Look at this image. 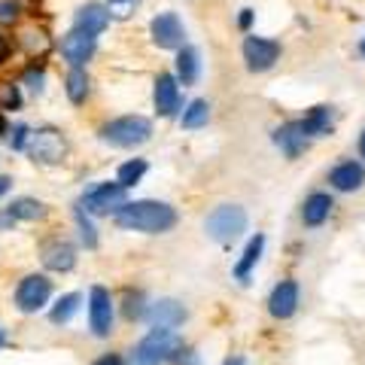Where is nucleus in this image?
<instances>
[{
  "instance_id": "37998d69",
  "label": "nucleus",
  "mask_w": 365,
  "mask_h": 365,
  "mask_svg": "<svg viewBox=\"0 0 365 365\" xmlns=\"http://www.w3.org/2000/svg\"><path fill=\"white\" fill-rule=\"evenodd\" d=\"M359 155L365 158V128H362V134H359Z\"/></svg>"
},
{
  "instance_id": "5701e85b",
  "label": "nucleus",
  "mask_w": 365,
  "mask_h": 365,
  "mask_svg": "<svg viewBox=\"0 0 365 365\" xmlns=\"http://www.w3.org/2000/svg\"><path fill=\"white\" fill-rule=\"evenodd\" d=\"M304 137H326L332 134V107H311L304 113V119H299Z\"/></svg>"
},
{
  "instance_id": "ea45409f",
  "label": "nucleus",
  "mask_w": 365,
  "mask_h": 365,
  "mask_svg": "<svg viewBox=\"0 0 365 365\" xmlns=\"http://www.w3.org/2000/svg\"><path fill=\"white\" fill-rule=\"evenodd\" d=\"M9 186H13V180H9V177H0V195H6Z\"/></svg>"
},
{
  "instance_id": "f704fd0d",
  "label": "nucleus",
  "mask_w": 365,
  "mask_h": 365,
  "mask_svg": "<svg viewBox=\"0 0 365 365\" xmlns=\"http://www.w3.org/2000/svg\"><path fill=\"white\" fill-rule=\"evenodd\" d=\"M177 365H201L198 362V353L195 350H189V347H180V353H177Z\"/></svg>"
},
{
  "instance_id": "423d86ee",
  "label": "nucleus",
  "mask_w": 365,
  "mask_h": 365,
  "mask_svg": "<svg viewBox=\"0 0 365 365\" xmlns=\"http://www.w3.org/2000/svg\"><path fill=\"white\" fill-rule=\"evenodd\" d=\"M25 150L40 165H61L67 155V140L58 128H37V131H31Z\"/></svg>"
},
{
  "instance_id": "a211bd4d",
  "label": "nucleus",
  "mask_w": 365,
  "mask_h": 365,
  "mask_svg": "<svg viewBox=\"0 0 365 365\" xmlns=\"http://www.w3.org/2000/svg\"><path fill=\"white\" fill-rule=\"evenodd\" d=\"M329 182H332L335 192H359L365 186V168L353 158H344L329 170Z\"/></svg>"
},
{
  "instance_id": "39448f33",
  "label": "nucleus",
  "mask_w": 365,
  "mask_h": 365,
  "mask_svg": "<svg viewBox=\"0 0 365 365\" xmlns=\"http://www.w3.org/2000/svg\"><path fill=\"white\" fill-rule=\"evenodd\" d=\"M125 192L128 189L119 186V182H95V186H88L83 192L76 207H83L88 216H116V210L128 201Z\"/></svg>"
},
{
  "instance_id": "f257e3e1",
  "label": "nucleus",
  "mask_w": 365,
  "mask_h": 365,
  "mask_svg": "<svg viewBox=\"0 0 365 365\" xmlns=\"http://www.w3.org/2000/svg\"><path fill=\"white\" fill-rule=\"evenodd\" d=\"M116 225L122 232H143V235H165L177 225V210L165 201H125L116 210Z\"/></svg>"
},
{
  "instance_id": "79ce46f5",
  "label": "nucleus",
  "mask_w": 365,
  "mask_h": 365,
  "mask_svg": "<svg viewBox=\"0 0 365 365\" xmlns=\"http://www.w3.org/2000/svg\"><path fill=\"white\" fill-rule=\"evenodd\" d=\"M6 344H9V338H6V329L0 326V347H6Z\"/></svg>"
},
{
  "instance_id": "c85d7f7f",
  "label": "nucleus",
  "mask_w": 365,
  "mask_h": 365,
  "mask_svg": "<svg viewBox=\"0 0 365 365\" xmlns=\"http://www.w3.org/2000/svg\"><path fill=\"white\" fill-rule=\"evenodd\" d=\"M21 88L13 86V83H0V110H21Z\"/></svg>"
},
{
  "instance_id": "f3484780",
  "label": "nucleus",
  "mask_w": 365,
  "mask_h": 365,
  "mask_svg": "<svg viewBox=\"0 0 365 365\" xmlns=\"http://www.w3.org/2000/svg\"><path fill=\"white\" fill-rule=\"evenodd\" d=\"M332 207H335V201L329 192H311V195L304 198L302 204V225L304 228H319V225H326L329 222V216H332Z\"/></svg>"
},
{
  "instance_id": "7c9ffc66",
  "label": "nucleus",
  "mask_w": 365,
  "mask_h": 365,
  "mask_svg": "<svg viewBox=\"0 0 365 365\" xmlns=\"http://www.w3.org/2000/svg\"><path fill=\"white\" fill-rule=\"evenodd\" d=\"M104 6L110 9V16L116 19H128L137 6H140V0H104Z\"/></svg>"
},
{
  "instance_id": "473e14b6",
  "label": "nucleus",
  "mask_w": 365,
  "mask_h": 365,
  "mask_svg": "<svg viewBox=\"0 0 365 365\" xmlns=\"http://www.w3.org/2000/svg\"><path fill=\"white\" fill-rule=\"evenodd\" d=\"M143 292H128L125 295V317L128 319H143Z\"/></svg>"
},
{
  "instance_id": "a19ab883",
  "label": "nucleus",
  "mask_w": 365,
  "mask_h": 365,
  "mask_svg": "<svg viewBox=\"0 0 365 365\" xmlns=\"http://www.w3.org/2000/svg\"><path fill=\"white\" fill-rule=\"evenodd\" d=\"M9 131V125H6V116H4V113H0V137H4Z\"/></svg>"
},
{
  "instance_id": "aec40b11",
  "label": "nucleus",
  "mask_w": 365,
  "mask_h": 365,
  "mask_svg": "<svg viewBox=\"0 0 365 365\" xmlns=\"http://www.w3.org/2000/svg\"><path fill=\"white\" fill-rule=\"evenodd\" d=\"M271 140L287 158H299L307 150V137H304L299 122H287V125H280V128H274Z\"/></svg>"
},
{
  "instance_id": "2f4dec72",
  "label": "nucleus",
  "mask_w": 365,
  "mask_h": 365,
  "mask_svg": "<svg viewBox=\"0 0 365 365\" xmlns=\"http://www.w3.org/2000/svg\"><path fill=\"white\" fill-rule=\"evenodd\" d=\"M19 19H21L19 0H0V25H16Z\"/></svg>"
},
{
  "instance_id": "c9c22d12",
  "label": "nucleus",
  "mask_w": 365,
  "mask_h": 365,
  "mask_svg": "<svg viewBox=\"0 0 365 365\" xmlns=\"http://www.w3.org/2000/svg\"><path fill=\"white\" fill-rule=\"evenodd\" d=\"M253 19H256V13H253V9H241V16H237V28H241V31H250V28H253Z\"/></svg>"
},
{
  "instance_id": "a18cd8bd",
  "label": "nucleus",
  "mask_w": 365,
  "mask_h": 365,
  "mask_svg": "<svg viewBox=\"0 0 365 365\" xmlns=\"http://www.w3.org/2000/svg\"><path fill=\"white\" fill-rule=\"evenodd\" d=\"M359 55H362V58H365V37L359 40Z\"/></svg>"
},
{
  "instance_id": "393cba45",
  "label": "nucleus",
  "mask_w": 365,
  "mask_h": 365,
  "mask_svg": "<svg viewBox=\"0 0 365 365\" xmlns=\"http://www.w3.org/2000/svg\"><path fill=\"white\" fill-rule=\"evenodd\" d=\"M79 302H83V295H79V292H67V295H61V299L55 302V307L49 311V319H52L55 326L71 323L73 314L79 311Z\"/></svg>"
},
{
  "instance_id": "2eb2a0df",
  "label": "nucleus",
  "mask_w": 365,
  "mask_h": 365,
  "mask_svg": "<svg viewBox=\"0 0 365 365\" xmlns=\"http://www.w3.org/2000/svg\"><path fill=\"white\" fill-rule=\"evenodd\" d=\"M40 262H43V268H49L55 274H67V271L76 268V247L71 241H61V237H55V241L43 244Z\"/></svg>"
},
{
  "instance_id": "dca6fc26",
  "label": "nucleus",
  "mask_w": 365,
  "mask_h": 365,
  "mask_svg": "<svg viewBox=\"0 0 365 365\" xmlns=\"http://www.w3.org/2000/svg\"><path fill=\"white\" fill-rule=\"evenodd\" d=\"M110 9L104 4H98V0H91V4H83L76 9V16H73V28L76 31H86L91 34V37H101L107 28H110Z\"/></svg>"
},
{
  "instance_id": "9d476101",
  "label": "nucleus",
  "mask_w": 365,
  "mask_h": 365,
  "mask_svg": "<svg viewBox=\"0 0 365 365\" xmlns=\"http://www.w3.org/2000/svg\"><path fill=\"white\" fill-rule=\"evenodd\" d=\"M299 304H302V287L295 277L280 280L268 295V314L274 319H292L295 311H299Z\"/></svg>"
},
{
  "instance_id": "4468645a",
  "label": "nucleus",
  "mask_w": 365,
  "mask_h": 365,
  "mask_svg": "<svg viewBox=\"0 0 365 365\" xmlns=\"http://www.w3.org/2000/svg\"><path fill=\"white\" fill-rule=\"evenodd\" d=\"M95 52H98V37H91V34H86V31L73 28L61 40V55L71 67H86L91 58H95Z\"/></svg>"
},
{
  "instance_id": "f03ea898",
  "label": "nucleus",
  "mask_w": 365,
  "mask_h": 365,
  "mask_svg": "<svg viewBox=\"0 0 365 365\" xmlns=\"http://www.w3.org/2000/svg\"><path fill=\"white\" fill-rule=\"evenodd\" d=\"M182 341L174 329H150L131 350V365H165L180 353Z\"/></svg>"
},
{
  "instance_id": "6ab92c4d",
  "label": "nucleus",
  "mask_w": 365,
  "mask_h": 365,
  "mask_svg": "<svg viewBox=\"0 0 365 365\" xmlns=\"http://www.w3.org/2000/svg\"><path fill=\"white\" fill-rule=\"evenodd\" d=\"M46 216V204L37 198H16L9 207L0 213V228H9L16 222H37Z\"/></svg>"
},
{
  "instance_id": "b1692460",
  "label": "nucleus",
  "mask_w": 365,
  "mask_h": 365,
  "mask_svg": "<svg viewBox=\"0 0 365 365\" xmlns=\"http://www.w3.org/2000/svg\"><path fill=\"white\" fill-rule=\"evenodd\" d=\"M64 91H67V101L71 104H86L88 91H91V79L86 73V67H71L67 71V79H64Z\"/></svg>"
},
{
  "instance_id": "72a5a7b5",
  "label": "nucleus",
  "mask_w": 365,
  "mask_h": 365,
  "mask_svg": "<svg viewBox=\"0 0 365 365\" xmlns=\"http://www.w3.org/2000/svg\"><path fill=\"white\" fill-rule=\"evenodd\" d=\"M28 137H31V128L28 125H13V137H9V150H16V153H21L28 146Z\"/></svg>"
},
{
  "instance_id": "7ed1b4c3",
  "label": "nucleus",
  "mask_w": 365,
  "mask_h": 365,
  "mask_svg": "<svg viewBox=\"0 0 365 365\" xmlns=\"http://www.w3.org/2000/svg\"><path fill=\"white\" fill-rule=\"evenodd\" d=\"M98 137L116 150H134L153 137V122L146 116H119L98 128Z\"/></svg>"
},
{
  "instance_id": "4be33fe9",
  "label": "nucleus",
  "mask_w": 365,
  "mask_h": 365,
  "mask_svg": "<svg viewBox=\"0 0 365 365\" xmlns=\"http://www.w3.org/2000/svg\"><path fill=\"white\" fill-rule=\"evenodd\" d=\"M262 253H265V235L250 237L247 247H244V253H241V259H237V265H235V280L247 283V280H250V274H253V268L259 265Z\"/></svg>"
},
{
  "instance_id": "a878e982",
  "label": "nucleus",
  "mask_w": 365,
  "mask_h": 365,
  "mask_svg": "<svg viewBox=\"0 0 365 365\" xmlns=\"http://www.w3.org/2000/svg\"><path fill=\"white\" fill-rule=\"evenodd\" d=\"M146 170H150L146 158H131V162L119 165V170H116V182H119V186H125V189H131V186H137V182L146 177Z\"/></svg>"
},
{
  "instance_id": "bb28decb",
  "label": "nucleus",
  "mask_w": 365,
  "mask_h": 365,
  "mask_svg": "<svg viewBox=\"0 0 365 365\" xmlns=\"http://www.w3.org/2000/svg\"><path fill=\"white\" fill-rule=\"evenodd\" d=\"M207 119H210V104L204 98H198V101H192V104L182 110V128H189V131H195V128H204L207 125Z\"/></svg>"
},
{
  "instance_id": "cd10ccee",
  "label": "nucleus",
  "mask_w": 365,
  "mask_h": 365,
  "mask_svg": "<svg viewBox=\"0 0 365 365\" xmlns=\"http://www.w3.org/2000/svg\"><path fill=\"white\" fill-rule=\"evenodd\" d=\"M21 86H28L34 95H43V88H46V67L43 64H28L25 67V73H21Z\"/></svg>"
},
{
  "instance_id": "ddd939ff",
  "label": "nucleus",
  "mask_w": 365,
  "mask_h": 365,
  "mask_svg": "<svg viewBox=\"0 0 365 365\" xmlns=\"http://www.w3.org/2000/svg\"><path fill=\"white\" fill-rule=\"evenodd\" d=\"M186 307H182L177 299H158L153 304H146L143 319L150 323V329H177L186 323Z\"/></svg>"
},
{
  "instance_id": "e433bc0d",
  "label": "nucleus",
  "mask_w": 365,
  "mask_h": 365,
  "mask_svg": "<svg viewBox=\"0 0 365 365\" xmlns=\"http://www.w3.org/2000/svg\"><path fill=\"white\" fill-rule=\"evenodd\" d=\"M91 365H125V359L119 356V353H104V356H98Z\"/></svg>"
},
{
  "instance_id": "58836bf2",
  "label": "nucleus",
  "mask_w": 365,
  "mask_h": 365,
  "mask_svg": "<svg viewBox=\"0 0 365 365\" xmlns=\"http://www.w3.org/2000/svg\"><path fill=\"white\" fill-rule=\"evenodd\" d=\"M21 43L28 46V49H34V31H28L25 37H21ZM37 49H46V40H43V34L37 31Z\"/></svg>"
},
{
  "instance_id": "0eeeda50",
  "label": "nucleus",
  "mask_w": 365,
  "mask_h": 365,
  "mask_svg": "<svg viewBox=\"0 0 365 365\" xmlns=\"http://www.w3.org/2000/svg\"><path fill=\"white\" fill-rule=\"evenodd\" d=\"M52 299V280L46 274H28L16 287V307L21 314H37Z\"/></svg>"
},
{
  "instance_id": "6e6552de",
  "label": "nucleus",
  "mask_w": 365,
  "mask_h": 365,
  "mask_svg": "<svg viewBox=\"0 0 365 365\" xmlns=\"http://www.w3.org/2000/svg\"><path fill=\"white\" fill-rule=\"evenodd\" d=\"M244 52V61H247V71L253 73H265L271 71L274 64L280 58V43L277 40H268V37H256V34H250L241 46Z\"/></svg>"
},
{
  "instance_id": "9b49d317",
  "label": "nucleus",
  "mask_w": 365,
  "mask_h": 365,
  "mask_svg": "<svg viewBox=\"0 0 365 365\" xmlns=\"http://www.w3.org/2000/svg\"><path fill=\"white\" fill-rule=\"evenodd\" d=\"M153 104H155V113L162 119H170V116H177V113H180V107H182V91H180V83H177L174 73H158L155 76Z\"/></svg>"
},
{
  "instance_id": "412c9836",
  "label": "nucleus",
  "mask_w": 365,
  "mask_h": 365,
  "mask_svg": "<svg viewBox=\"0 0 365 365\" xmlns=\"http://www.w3.org/2000/svg\"><path fill=\"white\" fill-rule=\"evenodd\" d=\"M201 76V55L195 46L182 43L177 49V83L180 86H195Z\"/></svg>"
},
{
  "instance_id": "c756f323",
  "label": "nucleus",
  "mask_w": 365,
  "mask_h": 365,
  "mask_svg": "<svg viewBox=\"0 0 365 365\" xmlns=\"http://www.w3.org/2000/svg\"><path fill=\"white\" fill-rule=\"evenodd\" d=\"M76 225H79V237H83V244L88 250H95L98 247V232H95V225H91L88 213L83 207H76Z\"/></svg>"
},
{
  "instance_id": "c03bdc74",
  "label": "nucleus",
  "mask_w": 365,
  "mask_h": 365,
  "mask_svg": "<svg viewBox=\"0 0 365 365\" xmlns=\"http://www.w3.org/2000/svg\"><path fill=\"white\" fill-rule=\"evenodd\" d=\"M225 365H247V359L244 356H235V359H228Z\"/></svg>"
},
{
  "instance_id": "4c0bfd02",
  "label": "nucleus",
  "mask_w": 365,
  "mask_h": 365,
  "mask_svg": "<svg viewBox=\"0 0 365 365\" xmlns=\"http://www.w3.org/2000/svg\"><path fill=\"white\" fill-rule=\"evenodd\" d=\"M9 52H13V43H9V37H6L4 31H0V64L9 58Z\"/></svg>"
},
{
  "instance_id": "f8f14e48",
  "label": "nucleus",
  "mask_w": 365,
  "mask_h": 365,
  "mask_svg": "<svg viewBox=\"0 0 365 365\" xmlns=\"http://www.w3.org/2000/svg\"><path fill=\"white\" fill-rule=\"evenodd\" d=\"M150 37L158 49H180L186 43V28L177 13H158L150 21Z\"/></svg>"
},
{
  "instance_id": "1a4fd4ad",
  "label": "nucleus",
  "mask_w": 365,
  "mask_h": 365,
  "mask_svg": "<svg viewBox=\"0 0 365 365\" xmlns=\"http://www.w3.org/2000/svg\"><path fill=\"white\" fill-rule=\"evenodd\" d=\"M88 329L95 338H107L113 332V295L104 287L88 289Z\"/></svg>"
},
{
  "instance_id": "20e7f679",
  "label": "nucleus",
  "mask_w": 365,
  "mask_h": 365,
  "mask_svg": "<svg viewBox=\"0 0 365 365\" xmlns=\"http://www.w3.org/2000/svg\"><path fill=\"white\" fill-rule=\"evenodd\" d=\"M247 222H250V216L241 204H220V207H213V213L204 220V232H207V237H213L216 244L228 247L247 232Z\"/></svg>"
}]
</instances>
